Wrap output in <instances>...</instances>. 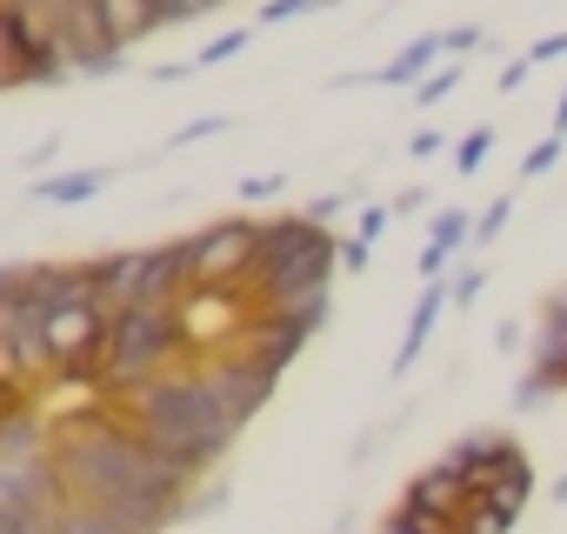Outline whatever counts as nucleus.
Returning a JSON list of instances; mask_svg holds the SVG:
<instances>
[{"label":"nucleus","mask_w":567,"mask_h":534,"mask_svg":"<svg viewBox=\"0 0 567 534\" xmlns=\"http://www.w3.org/2000/svg\"><path fill=\"white\" fill-rule=\"evenodd\" d=\"M54 414V408H48ZM54 474L74 501L107 507L121 521H141L154 534H167L181 514H194L200 481L187 468H174L114 401H87L74 414L54 421Z\"/></svg>","instance_id":"f257e3e1"},{"label":"nucleus","mask_w":567,"mask_h":534,"mask_svg":"<svg viewBox=\"0 0 567 534\" xmlns=\"http://www.w3.org/2000/svg\"><path fill=\"white\" fill-rule=\"evenodd\" d=\"M174 468H187L194 481H207L214 474V461L234 448V434L247 428L240 414H234V401L214 388V374H207V361H181L174 374H161V381H147V388H134V394H121L114 401Z\"/></svg>","instance_id":"f03ea898"},{"label":"nucleus","mask_w":567,"mask_h":534,"mask_svg":"<svg viewBox=\"0 0 567 534\" xmlns=\"http://www.w3.org/2000/svg\"><path fill=\"white\" fill-rule=\"evenodd\" d=\"M334 267H341V240L328 220L301 214H274L267 240H260V267H254V301L260 308H301L315 295H334Z\"/></svg>","instance_id":"7ed1b4c3"},{"label":"nucleus","mask_w":567,"mask_h":534,"mask_svg":"<svg viewBox=\"0 0 567 534\" xmlns=\"http://www.w3.org/2000/svg\"><path fill=\"white\" fill-rule=\"evenodd\" d=\"M181 361H194L187 328H181V301L174 308H127L107 321V361H101V401H121L161 374H174Z\"/></svg>","instance_id":"20e7f679"},{"label":"nucleus","mask_w":567,"mask_h":534,"mask_svg":"<svg viewBox=\"0 0 567 534\" xmlns=\"http://www.w3.org/2000/svg\"><path fill=\"white\" fill-rule=\"evenodd\" d=\"M260 240H267V220H247V214H227V220L181 234L187 288H247L260 267Z\"/></svg>","instance_id":"39448f33"},{"label":"nucleus","mask_w":567,"mask_h":534,"mask_svg":"<svg viewBox=\"0 0 567 534\" xmlns=\"http://www.w3.org/2000/svg\"><path fill=\"white\" fill-rule=\"evenodd\" d=\"M74 81V61L61 54V41L14 0H0V88L21 94V88H61Z\"/></svg>","instance_id":"423d86ee"},{"label":"nucleus","mask_w":567,"mask_h":534,"mask_svg":"<svg viewBox=\"0 0 567 534\" xmlns=\"http://www.w3.org/2000/svg\"><path fill=\"white\" fill-rule=\"evenodd\" d=\"M447 308H454V288H447V281H427V288H421V301H414V315H408V328H401L394 381L421 368V355H427V341H434V328H441V315H447Z\"/></svg>","instance_id":"0eeeda50"},{"label":"nucleus","mask_w":567,"mask_h":534,"mask_svg":"<svg viewBox=\"0 0 567 534\" xmlns=\"http://www.w3.org/2000/svg\"><path fill=\"white\" fill-rule=\"evenodd\" d=\"M461 247H474V214H461V207H441L434 214V227H427V240H421V281H447V260L461 254Z\"/></svg>","instance_id":"6e6552de"},{"label":"nucleus","mask_w":567,"mask_h":534,"mask_svg":"<svg viewBox=\"0 0 567 534\" xmlns=\"http://www.w3.org/2000/svg\"><path fill=\"white\" fill-rule=\"evenodd\" d=\"M441 61H447V34H421V41H408V48H401L374 81H381V88H414V81H427Z\"/></svg>","instance_id":"1a4fd4ad"},{"label":"nucleus","mask_w":567,"mask_h":534,"mask_svg":"<svg viewBox=\"0 0 567 534\" xmlns=\"http://www.w3.org/2000/svg\"><path fill=\"white\" fill-rule=\"evenodd\" d=\"M107 181H114V167H68V174L34 181V201H48V207H81V201L107 194Z\"/></svg>","instance_id":"9d476101"},{"label":"nucleus","mask_w":567,"mask_h":534,"mask_svg":"<svg viewBox=\"0 0 567 534\" xmlns=\"http://www.w3.org/2000/svg\"><path fill=\"white\" fill-rule=\"evenodd\" d=\"M54 534H154V527H141V521H121V514H107V507H87V501H61L54 507Z\"/></svg>","instance_id":"9b49d317"},{"label":"nucleus","mask_w":567,"mask_h":534,"mask_svg":"<svg viewBox=\"0 0 567 534\" xmlns=\"http://www.w3.org/2000/svg\"><path fill=\"white\" fill-rule=\"evenodd\" d=\"M461 81H467V61H441L427 81H414V101H421V107H441V101H447Z\"/></svg>","instance_id":"f8f14e48"},{"label":"nucleus","mask_w":567,"mask_h":534,"mask_svg":"<svg viewBox=\"0 0 567 534\" xmlns=\"http://www.w3.org/2000/svg\"><path fill=\"white\" fill-rule=\"evenodd\" d=\"M507 214H514V194H494V201H487V214L474 220V247H494V240H501V227H507Z\"/></svg>","instance_id":"ddd939ff"},{"label":"nucleus","mask_w":567,"mask_h":534,"mask_svg":"<svg viewBox=\"0 0 567 534\" xmlns=\"http://www.w3.org/2000/svg\"><path fill=\"white\" fill-rule=\"evenodd\" d=\"M315 8H334V0H267V8H260V28H288V21H301V14H315Z\"/></svg>","instance_id":"4468645a"},{"label":"nucleus","mask_w":567,"mask_h":534,"mask_svg":"<svg viewBox=\"0 0 567 534\" xmlns=\"http://www.w3.org/2000/svg\"><path fill=\"white\" fill-rule=\"evenodd\" d=\"M487 154H494V127H474V134H461V147H454V167H461V174H474Z\"/></svg>","instance_id":"2eb2a0df"},{"label":"nucleus","mask_w":567,"mask_h":534,"mask_svg":"<svg viewBox=\"0 0 567 534\" xmlns=\"http://www.w3.org/2000/svg\"><path fill=\"white\" fill-rule=\"evenodd\" d=\"M247 41H254V28H234V34H220V41H207V48H200L194 61H200V68H220V61H234V54H240Z\"/></svg>","instance_id":"dca6fc26"},{"label":"nucleus","mask_w":567,"mask_h":534,"mask_svg":"<svg viewBox=\"0 0 567 534\" xmlns=\"http://www.w3.org/2000/svg\"><path fill=\"white\" fill-rule=\"evenodd\" d=\"M560 147H567V134H547L540 147H527V161H520V181H534V174H547V167L560 161Z\"/></svg>","instance_id":"f3484780"},{"label":"nucleus","mask_w":567,"mask_h":534,"mask_svg":"<svg viewBox=\"0 0 567 534\" xmlns=\"http://www.w3.org/2000/svg\"><path fill=\"white\" fill-rule=\"evenodd\" d=\"M447 288H454V308H474V295L487 288V267H461V275H447Z\"/></svg>","instance_id":"a211bd4d"},{"label":"nucleus","mask_w":567,"mask_h":534,"mask_svg":"<svg viewBox=\"0 0 567 534\" xmlns=\"http://www.w3.org/2000/svg\"><path fill=\"white\" fill-rule=\"evenodd\" d=\"M220 127H227V114H200V121H187L167 147H194V141H207V134H220Z\"/></svg>","instance_id":"6ab92c4d"},{"label":"nucleus","mask_w":567,"mask_h":534,"mask_svg":"<svg viewBox=\"0 0 567 534\" xmlns=\"http://www.w3.org/2000/svg\"><path fill=\"white\" fill-rule=\"evenodd\" d=\"M474 48H487V34H481V28H447V61H467Z\"/></svg>","instance_id":"aec40b11"},{"label":"nucleus","mask_w":567,"mask_h":534,"mask_svg":"<svg viewBox=\"0 0 567 534\" xmlns=\"http://www.w3.org/2000/svg\"><path fill=\"white\" fill-rule=\"evenodd\" d=\"M388 220H394V207H361V220H354V234H361V240L374 247V240L388 234Z\"/></svg>","instance_id":"412c9836"},{"label":"nucleus","mask_w":567,"mask_h":534,"mask_svg":"<svg viewBox=\"0 0 567 534\" xmlns=\"http://www.w3.org/2000/svg\"><path fill=\"white\" fill-rule=\"evenodd\" d=\"M547 61H567V34H547L527 48V68H547Z\"/></svg>","instance_id":"4be33fe9"},{"label":"nucleus","mask_w":567,"mask_h":534,"mask_svg":"<svg viewBox=\"0 0 567 534\" xmlns=\"http://www.w3.org/2000/svg\"><path fill=\"white\" fill-rule=\"evenodd\" d=\"M441 147H447V134H441V127H421V134L408 141V154H414V161H434Z\"/></svg>","instance_id":"5701e85b"},{"label":"nucleus","mask_w":567,"mask_h":534,"mask_svg":"<svg viewBox=\"0 0 567 534\" xmlns=\"http://www.w3.org/2000/svg\"><path fill=\"white\" fill-rule=\"evenodd\" d=\"M274 194H280V174H267V181H260V174H254V181H240V201H254V207H260V201H274Z\"/></svg>","instance_id":"b1692460"},{"label":"nucleus","mask_w":567,"mask_h":534,"mask_svg":"<svg viewBox=\"0 0 567 534\" xmlns=\"http://www.w3.org/2000/svg\"><path fill=\"white\" fill-rule=\"evenodd\" d=\"M341 267H348V275H361V267H368V240H361V234L341 240Z\"/></svg>","instance_id":"393cba45"},{"label":"nucleus","mask_w":567,"mask_h":534,"mask_svg":"<svg viewBox=\"0 0 567 534\" xmlns=\"http://www.w3.org/2000/svg\"><path fill=\"white\" fill-rule=\"evenodd\" d=\"M527 74H534V68H527V54H520V61H507V68H501V94H514Z\"/></svg>","instance_id":"a878e982"},{"label":"nucleus","mask_w":567,"mask_h":534,"mask_svg":"<svg viewBox=\"0 0 567 534\" xmlns=\"http://www.w3.org/2000/svg\"><path fill=\"white\" fill-rule=\"evenodd\" d=\"M554 134H567V88H560V101H554Z\"/></svg>","instance_id":"bb28decb"},{"label":"nucleus","mask_w":567,"mask_h":534,"mask_svg":"<svg viewBox=\"0 0 567 534\" xmlns=\"http://www.w3.org/2000/svg\"><path fill=\"white\" fill-rule=\"evenodd\" d=\"M207 8H227V0H207Z\"/></svg>","instance_id":"cd10ccee"}]
</instances>
